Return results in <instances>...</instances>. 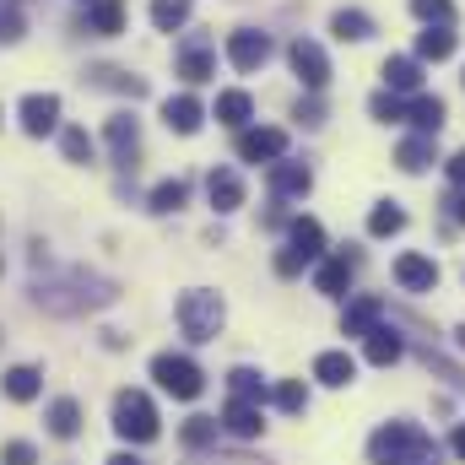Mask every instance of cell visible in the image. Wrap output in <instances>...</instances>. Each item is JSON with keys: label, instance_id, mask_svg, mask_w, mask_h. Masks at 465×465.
Segmentation results:
<instances>
[{"label": "cell", "instance_id": "obj_1", "mask_svg": "<svg viewBox=\"0 0 465 465\" xmlns=\"http://www.w3.org/2000/svg\"><path fill=\"white\" fill-rule=\"evenodd\" d=\"M368 460L373 465H444V450L433 444V433H422L417 422H384L368 439Z\"/></svg>", "mask_w": 465, "mask_h": 465}, {"label": "cell", "instance_id": "obj_2", "mask_svg": "<svg viewBox=\"0 0 465 465\" xmlns=\"http://www.w3.org/2000/svg\"><path fill=\"white\" fill-rule=\"evenodd\" d=\"M33 298H38L49 314H82V309H109V303L119 298V287L104 282V276L71 271V276H60V282H38Z\"/></svg>", "mask_w": 465, "mask_h": 465}, {"label": "cell", "instance_id": "obj_3", "mask_svg": "<svg viewBox=\"0 0 465 465\" xmlns=\"http://www.w3.org/2000/svg\"><path fill=\"white\" fill-rule=\"evenodd\" d=\"M173 320H179L184 341H195V347H201V341H217V336H223L228 303H223V292H212V287H190V292H179Z\"/></svg>", "mask_w": 465, "mask_h": 465}, {"label": "cell", "instance_id": "obj_4", "mask_svg": "<svg viewBox=\"0 0 465 465\" xmlns=\"http://www.w3.org/2000/svg\"><path fill=\"white\" fill-rule=\"evenodd\" d=\"M114 433L130 444V450L157 444L163 422H157V406H152V395H146V390H119V395H114Z\"/></svg>", "mask_w": 465, "mask_h": 465}, {"label": "cell", "instance_id": "obj_5", "mask_svg": "<svg viewBox=\"0 0 465 465\" xmlns=\"http://www.w3.org/2000/svg\"><path fill=\"white\" fill-rule=\"evenodd\" d=\"M152 379H157V390L173 395V401H201V390H206L201 362L184 357V351H157V357H152Z\"/></svg>", "mask_w": 465, "mask_h": 465}, {"label": "cell", "instance_id": "obj_6", "mask_svg": "<svg viewBox=\"0 0 465 465\" xmlns=\"http://www.w3.org/2000/svg\"><path fill=\"white\" fill-rule=\"evenodd\" d=\"M320 254H325V228H320L314 217H292V223H287V249L276 254V276H298V271H309Z\"/></svg>", "mask_w": 465, "mask_h": 465}, {"label": "cell", "instance_id": "obj_7", "mask_svg": "<svg viewBox=\"0 0 465 465\" xmlns=\"http://www.w3.org/2000/svg\"><path fill=\"white\" fill-rule=\"evenodd\" d=\"M287 60H292V71H298V82L309 87V93H320L325 82H331V60H325V49L314 44V38H292V49H287Z\"/></svg>", "mask_w": 465, "mask_h": 465}, {"label": "cell", "instance_id": "obj_8", "mask_svg": "<svg viewBox=\"0 0 465 465\" xmlns=\"http://www.w3.org/2000/svg\"><path fill=\"white\" fill-rule=\"evenodd\" d=\"M238 157L243 163H276V157H287V130H276V124L238 130Z\"/></svg>", "mask_w": 465, "mask_h": 465}, {"label": "cell", "instance_id": "obj_9", "mask_svg": "<svg viewBox=\"0 0 465 465\" xmlns=\"http://www.w3.org/2000/svg\"><path fill=\"white\" fill-rule=\"evenodd\" d=\"M228 60L232 71H260L271 60V38L260 27H238V33H228Z\"/></svg>", "mask_w": 465, "mask_h": 465}, {"label": "cell", "instance_id": "obj_10", "mask_svg": "<svg viewBox=\"0 0 465 465\" xmlns=\"http://www.w3.org/2000/svg\"><path fill=\"white\" fill-rule=\"evenodd\" d=\"M16 114H22V130H27L33 141H38V135H54V130H60V98H54V93H27Z\"/></svg>", "mask_w": 465, "mask_h": 465}, {"label": "cell", "instance_id": "obj_11", "mask_svg": "<svg viewBox=\"0 0 465 465\" xmlns=\"http://www.w3.org/2000/svg\"><path fill=\"white\" fill-rule=\"evenodd\" d=\"M104 135H109V146H114V163L124 168V173H135V163H141V130H135V114H109Z\"/></svg>", "mask_w": 465, "mask_h": 465}, {"label": "cell", "instance_id": "obj_12", "mask_svg": "<svg viewBox=\"0 0 465 465\" xmlns=\"http://www.w3.org/2000/svg\"><path fill=\"white\" fill-rule=\"evenodd\" d=\"M265 184H271V195H276V201H292V195L303 201V195L314 190V173H309L303 163H287V157H276V163H271V173H265Z\"/></svg>", "mask_w": 465, "mask_h": 465}, {"label": "cell", "instance_id": "obj_13", "mask_svg": "<svg viewBox=\"0 0 465 465\" xmlns=\"http://www.w3.org/2000/svg\"><path fill=\"white\" fill-rule=\"evenodd\" d=\"M163 124H168L173 135H195V130L206 124V104H201L195 93H173V98H163Z\"/></svg>", "mask_w": 465, "mask_h": 465}, {"label": "cell", "instance_id": "obj_14", "mask_svg": "<svg viewBox=\"0 0 465 465\" xmlns=\"http://www.w3.org/2000/svg\"><path fill=\"white\" fill-rule=\"evenodd\" d=\"M351 271H357V254H331V260H320V271H314V292H325V298H347Z\"/></svg>", "mask_w": 465, "mask_h": 465}, {"label": "cell", "instance_id": "obj_15", "mask_svg": "<svg viewBox=\"0 0 465 465\" xmlns=\"http://www.w3.org/2000/svg\"><path fill=\"white\" fill-rule=\"evenodd\" d=\"M379 320H384V298L362 292V298H351L347 309H341V336H357V341H362Z\"/></svg>", "mask_w": 465, "mask_h": 465}, {"label": "cell", "instance_id": "obj_16", "mask_svg": "<svg viewBox=\"0 0 465 465\" xmlns=\"http://www.w3.org/2000/svg\"><path fill=\"white\" fill-rule=\"evenodd\" d=\"M384 93H422V60L417 54H390L384 60Z\"/></svg>", "mask_w": 465, "mask_h": 465}, {"label": "cell", "instance_id": "obj_17", "mask_svg": "<svg viewBox=\"0 0 465 465\" xmlns=\"http://www.w3.org/2000/svg\"><path fill=\"white\" fill-rule=\"evenodd\" d=\"M395 282H401L406 292H433V287H439V265H433L428 254H401V260H395Z\"/></svg>", "mask_w": 465, "mask_h": 465}, {"label": "cell", "instance_id": "obj_18", "mask_svg": "<svg viewBox=\"0 0 465 465\" xmlns=\"http://www.w3.org/2000/svg\"><path fill=\"white\" fill-rule=\"evenodd\" d=\"M223 433H232V439H260L265 433V411L254 401H228L223 406Z\"/></svg>", "mask_w": 465, "mask_h": 465}, {"label": "cell", "instance_id": "obj_19", "mask_svg": "<svg viewBox=\"0 0 465 465\" xmlns=\"http://www.w3.org/2000/svg\"><path fill=\"white\" fill-rule=\"evenodd\" d=\"M0 390H5V401H16V406H27V401H38V395H44V373H38L33 362H16V368H5V379H0Z\"/></svg>", "mask_w": 465, "mask_h": 465}, {"label": "cell", "instance_id": "obj_20", "mask_svg": "<svg viewBox=\"0 0 465 465\" xmlns=\"http://www.w3.org/2000/svg\"><path fill=\"white\" fill-rule=\"evenodd\" d=\"M206 195H212V206L228 217V212L243 206V179H238L232 168H212V173H206Z\"/></svg>", "mask_w": 465, "mask_h": 465}, {"label": "cell", "instance_id": "obj_21", "mask_svg": "<svg viewBox=\"0 0 465 465\" xmlns=\"http://www.w3.org/2000/svg\"><path fill=\"white\" fill-rule=\"evenodd\" d=\"M44 422H49V433H54V439H65V444H71V439L82 433V401H76V395H54Z\"/></svg>", "mask_w": 465, "mask_h": 465}, {"label": "cell", "instance_id": "obj_22", "mask_svg": "<svg viewBox=\"0 0 465 465\" xmlns=\"http://www.w3.org/2000/svg\"><path fill=\"white\" fill-rule=\"evenodd\" d=\"M362 351H368V362H373V368H390V362H401V357H406V341H401L390 325H373V331L362 336Z\"/></svg>", "mask_w": 465, "mask_h": 465}, {"label": "cell", "instance_id": "obj_23", "mask_svg": "<svg viewBox=\"0 0 465 465\" xmlns=\"http://www.w3.org/2000/svg\"><path fill=\"white\" fill-rule=\"evenodd\" d=\"M314 379H320V384H331V390H347L351 379H357L351 351H320V357H314Z\"/></svg>", "mask_w": 465, "mask_h": 465}, {"label": "cell", "instance_id": "obj_24", "mask_svg": "<svg viewBox=\"0 0 465 465\" xmlns=\"http://www.w3.org/2000/svg\"><path fill=\"white\" fill-rule=\"evenodd\" d=\"M217 124H228V130H243L249 119H254V98L243 93V87H228V93H217Z\"/></svg>", "mask_w": 465, "mask_h": 465}, {"label": "cell", "instance_id": "obj_25", "mask_svg": "<svg viewBox=\"0 0 465 465\" xmlns=\"http://www.w3.org/2000/svg\"><path fill=\"white\" fill-rule=\"evenodd\" d=\"M406 119L417 124V135H439V130H444V98H433V93H417V98L406 104Z\"/></svg>", "mask_w": 465, "mask_h": 465}, {"label": "cell", "instance_id": "obj_26", "mask_svg": "<svg viewBox=\"0 0 465 465\" xmlns=\"http://www.w3.org/2000/svg\"><path fill=\"white\" fill-rule=\"evenodd\" d=\"M179 76H184L190 87H201V82H212V49H206L201 38H190V44L179 49Z\"/></svg>", "mask_w": 465, "mask_h": 465}, {"label": "cell", "instance_id": "obj_27", "mask_svg": "<svg viewBox=\"0 0 465 465\" xmlns=\"http://www.w3.org/2000/svg\"><path fill=\"white\" fill-rule=\"evenodd\" d=\"M395 163H401V173H422L428 163H439V152H433V135H406V141L395 146Z\"/></svg>", "mask_w": 465, "mask_h": 465}, {"label": "cell", "instance_id": "obj_28", "mask_svg": "<svg viewBox=\"0 0 465 465\" xmlns=\"http://www.w3.org/2000/svg\"><path fill=\"white\" fill-rule=\"evenodd\" d=\"M217 439H223V422H217V417H190V422L179 428V444H184L190 455H206Z\"/></svg>", "mask_w": 465, "mask_h": 465}, {"label": "cell", "instance_id": "obj_29", "mask_svg": "<svg viewBox=\"0 0 465 465\" xmlns=\"http://www.w3.org/2000/svg\"><path fill=\"white\" fill-rule=\"evenodd\" d=\"M87 33H98V38H114L124 33V0H93V11H87V22H82Z\"/></svg>", "mask_w": 465, "mask_h": 465}, {"label": "cell", "instance_id": "obj_30", "mask_svg": "<svg viewBox=\"0 0 465 465\" xmlns=\"http://www.w3.org/2000/svg\"><path fill=\"white\" fill-rule=\"evenodd\" d=\"M228 395L232 401H254V406H265V401H271V384H265L254 368H232L228 373Z\"/></svg>", "mask_w": 465, "mask_h": 465}, {"label": "cell", "instance_id": "obj_31", "mask_svg": "<svg viewBox=\"0 0 465 465\" xmlns=\"http://www.w3.org/2000/svg\"><path fill=\"white\" fill-rule=\"evenodd\" d=\"M331 33H336L341 44H362V38H373V16H368V11H336V16H331Z\"/></svg>", "mask_w": 465, "mask_h": 465}, {"label": "cell", "instance_id": "obj_32", "mask_svg": "<svg viewBox=\"0 0 465 465\" xmlns=\"http://www.w3.org/2000/svg\"><path fill=\"white\" fill-rule=\"evenodd\" d=\"M93 87L124 93V98H146V82H141V76H124V71H114V65H98V71H93Z\"/></svg>", "mask_w": 465, "mask_h": 465}, {"label": "cell", "instance_id": "obj_33", "mask_svg": "<svg viewBox=\"0 0 465 465\" xmlns=\"http://www.w3.org/2000/svg\"><path fill=\"white\" fill-rule=\"evenodd\" d=\"M184 201H190V184H184V179H163V184L152 190V212H157V217L184 212Z\"/></svg>", "mask_w": 465, "mask_h": 465}, {"label": "cell", "instance_id": "obj_34", "mask_svg": "<svg viewBox=\"0 0 465 465\" xmlns=\"http://www.w3.org/2000/svg\"><path fill=\"white\" fill-rule=\"evenodd\" d=\"M450 54H455V33H450V27L417 33V60H450Z\"/></svg>", "mask_w": 465, "mask_h": 465}, {"label": "cell", "instance_id": "obj_35", "mask_svg": "<svg viewBox=\"0 0 465 465\" xmlns=\"http://www.w3.org/2000/svg\"><path fill=\"white\" fill-rule=\"evenodd\" d=\"M60 152H65V163H93L98 141H93L82 124H65V130H60Z\"/></svg>", "mask_w": 465, "mask_h": 465}, {"label": "cell", "instance_id": "obj_36", "mask_svg": "<svg viewBox=\"0 0 465 465\" xmlns=\"http://www.w3.org/2000/svg\"><path fill=\"white\" fill-rule=\"evenodd\" d=\"M401 228H406V212H401L395 201H379V206L368 212V232H373V238H395Z\"/></svg>", "mask_w": 465, "mask_h": 465}, {"label": "cell", "instance_id": "obj_37", "mask_svg": "<svg viewBox=\"0 0 465 465\" xmlns=\"http://www.w3.org/2000/svg\"><path fill=\"white\" fill-rule=\"evenodd\" d=\"M190 22V0H152V27L157 33H179Z\"/></svg>", "mask_w": 465, "mask_h": 465}, {"label": "cell", "instance_id": "obj_38", "mask_svg": "<svg viewBox=\"0 0 465 465\" xmlns=\"http://www.w3.org/2000/svg\"><path fill=\"white\" fill-rule=\"evenodd\" d=\"M271 401H276L287 417H298V411H309V384H303V379H282V384L271 390Z\"/></svg>", "mask_w": 465, "mask_h": 465}, {"label": "cell", "instance_id": "obj_39", "mask_svg": "<svg viewBox=\"0 0 465 465\" xmlns=\"http://www.w3.org/2000/svg\"><path fill=\"white\" fill-rule=\"evenodd\" d=\"M411 11H417L428 27H450V22H455V0H411Z\"/></svg>", "mask_w": 465, "mask_h": 465}, {"label": "cell", "instance_id": "obj_40", "mask_svg": "<svg viewBox=\"0 0 465 465\" xmlns=\"http://www.w3.org/2000/svg\"><path fill=\"white\" fill-rule=\"evenodd\" d=\"M368 114L379 119V124H395V119H406V104H401L395 93H373V98H368Z\"/></svg>", "mask_w": 465, "mask_h": 465}, {"label": "cell", "instance_id": "obj_41", "mask_svg": "<svg viewBox=\"0 0 465 465\" xmlns=\"http://www.w3.org/2000/svg\"><path fill=\"white\" fill-rule=\"evenodd\" d=\"M0 465H38V450L27 439H11V444H0Z\"/></svg>", "mask_w": 465, "mask_h": 465}, {"label": "cell", "instance_id": "obj_42", "mask_svg": "<svg viewBox=\"0 0 465 465\" xmlns=\"http://www.w3.org/2000/svg\"><path fill=\"white\" fill-rule=\"evenodd\" d=\"M190 465H271V460H254V455H190Z\"/></svg>", "mask_w": 465, "mask_h": 465}, {"label": "cell", "instance_id": "obj_43", "mask_svg": "<svg viewBox=\"0 0 465 465\" xmlns=\"http://www.w3.org/2000/svg\"><path fill=\"white\" fill-rule=\"evenodd\" d=\"M22 38V16H16V5H5L0 11V44H16Z\"/></svg>", "mask_w": 465, "mask_h": 465}, {"label": "cell", "instance_id": "obj_44", "mask_svg": "<svg viewBox=\"0 0 465 465\" xmlns=\"http://www.w3.org/2000/svg\"><path fill=\"white\" fill-rule=\"evenodd\" d=\"M292 119H303V124L314 130V124H325V104H320V98H303V104H298V114H292Z\"/></svg>", "mask_w": 465, "mask_h": 465}, {"label": "cell", "instance_id": "obj_45", "mask_svg": "<svg viewBox=\"0 0 465 465\" xmlns=\"http://www.w3.org/2000/svg\"><path fill=\"white\" fill-rule=\"evenodd\" d=\"M444 173H450V184H460L465 190V152H455V157L444 163Z\"/></svg>", "mask_w": 465, "mask_h": 465}, {"label": "cell", "instance_id": "obj_46", "mask_svg": "<svg viewBox=\"0 0 465 465\" xmlns=\"http://www.w3.org/2000/svg\"><path fill=\"white\" fill-rule=\"evenodd\" d=\"M104 465H146V460H141L135 450H119V455H109V460H104Z\"/></svg>", "mask_w": 465, "mask_h": 465}, {"label": "cell", "instance_id": "obj_47", "mask_svg": "<svg viewBox=\"0 0 465 465\" xmlns=\"http://www.w3.org/2000/svg\"><path fill=\"white\" fill-rule=\"evenodd\" d=\"M450 450H455V460H465V422L455 428V439H450Z\"/></svg>", "mask_w": 465, "mask_h": 465}, {"label": "cell", "instance_id": "obj_48", "mask_svg": "<svg viewBox=\"0 0 465 465\" xmlns=\"http://www.w3.org/2000/svg\"><path fill=\"white\" fill-rule=\"evenodd\" d=\"M450 217H455V223H465V195H455V201H450Z\"/></svg>", "mask_w": 465, "mask_h": 465}, {"label": "cell", "instance_id": "obj_49", "mask_svg": "<svg viewBox=\"0 0 465 465\" xmlns=\"http://www.w3.org/2000/svg\"><path fill=\"white\" fill-rule=\"evenodd\" d=\"M455 347H460V351H465V325H460V331H455Z\"/></svg>", "mask_w": 465, "mask_h": 465}, {"label": "cell", "instance_id": "obj_50", "mask_svg": "<svg viewBox=\"0 0 465 465\" xmlns=\"http://www.w3.org/2000/svg\"><path fill=\"white\" fill-rule=\"evenodd\" d=\"M0 271H5V265H0Z\"/></svg>", "mask_w": 465, "mask_h": 465}]
</instances>
